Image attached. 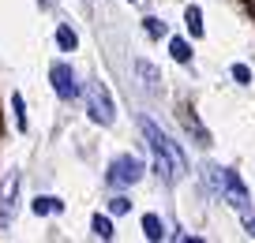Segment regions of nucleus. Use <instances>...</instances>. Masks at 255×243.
Returning <instances> with one entry per match:
<instances>
[{"label":"nucleus","instance_id":"1","mask_svg":"<svg viewBox=\"0 0 255 243\" xmlns=\"http://www.w3.org/2000/svg\"><path fill=\"white\" fill-rule=\"evenodd\" d=\"M139 127H143V135H146V142H150V150H154V165H158V172L165 176L169 183L173 180H180L184 172H188V157H184V150L176 146L173 139H169L165 131H161L154 120H139Z\"/></svg>","mask_w":255,"mask_h":243},{"label":"nucleus","instance_id":"2","mask_svg":"<svg viewBox=\"0 0 255 243\" xmlns=\"http://www.w3.org/2000/svg\"><path fill=\"white\" fill-rule=\"evenodd\" d=\"M87 112H90V120L102 124V127H109L113 120H117V105H113V94H109V86H105L102 79H90L87 82Z\"/></svg>","mask_w":255,"mask_h":243},{"label":"nucleus","instance_id":"3","mask_svg":"<svg viewBox=\"0 0 255 243\" xmlns=\"http://www.w3.org/2000/svg\"><path fill=\"white\" fill-rule=\"evenodd\" d=\"M139 176H143V161L131 157V154H120V157H113L105 180H109L113 187H131V183H139Z\"/></svg>","mask_w":255,"mask_h":243},{"label":"nucleus","instance_id":"4","mask_svg":"<svg viewBox=\"0 0 255 243\" xmlns=\"http://www.w3.org/2000/svg\"><path fill=\"white\" fill-rule=\"evenodd\" d=\"M49 79H53V90H56L60 101H75V97H79V79H75V71L68 68V64L56 60L53 68H49Z\"/></svg>","mask_w":255,"mask_h":243},{"label":"nucleus","instance_id":"5","mask_svg":"<svg viewBox=\"0 0 255 243\" xmlns=\"http://www.w3.org/2000/svg\"><path fill=\"white\" fill-rule=\"evenodd\" d=\"M218 198H225L233 210L248 213V187H244V180H240L233 168H222V195H218Z\"/></svg>","mask_w":255,"mask_h":243},{"label":"nucleus","instance_id":"6","mask_svg":"<svg viewBox=\"0 0 255 243\" xmlns=\"http://www.w3.org/2000/svg\"><path fill=\"white\" fill-rule=\"evenodd\" d=\"M15 195H19V172L11 168L4 187H0V225H8L11 213H15Z\"/></svg>","mask_w":255,"mask_h":243},{"label":"nucleus","instance_id":"7","mask_svg":"<svg viewBox=\"0 0 255 243\" xmlns=\"http://www.w3.org/2000/svg\"><path fill=\"white\" fill-rule=\"evenodd\" d=\"M135 75L143 79V86L150 90V94H158V82H161V75H158V68H154V64H146V60H135Z\"/></svg>","mask_w":255,"mask_h":243},{"label":"nucleus","instance_id":"8","mask_svg":"<svg viewBox=\"0 0 255 243\" xmlns=\"http://www.w3.org/2000/svg\"><path fill=\"white\" fill-rule=\"evenodd\" d=\"M143 236H146L150 243L165 240V225H161V217H158V213H146V217H143Z\"/></svg>","mask_w":255,"mask_h":243},{"label":"nucleus","instance_id":"9","mask_svg":"<svg viewBox=\"0 0 255 243\" xmlns=\"http://www.w3.org/2000/svg\"><path fill=\"white\" fill-rule=\"evenodd\" d=\"M34 213H38V217L64 213V202H60V198H53V195H38V198H34Z\"/></svg>","mask_w":255,"mask_h":243},{"label":"nucleus","instance_id":"10","mask_svg":"<svg viewBox=\"0 0 255 243\" xmlns=\"http://www.w3.org/2000/svg\"><path fill=\"white\" fill-rule=\"evenodd\" d=\"M169 56H173L176 64H191V45L184 38H173L169 41Z\"/></svg>","mask_w":255,"mask_h":243},{"label":"nucleus","instance_id":"11","mask_svg":"<svg viewBox=\"0 0 255 243\" xmlns=\"http://www.w3.org/2000/svg\"><path fill=\"white\" fill-rule=\"evenodd\" d=\"M90 228H94L98 240H113V236H117V232H113V221L102 217V213H94V217H90Z\"/></svg>","mask_w":255,"mask_h":243},{"label":"nucleus","instance_id":"12","mask_svg":"<svg viewBox=\"0 0 255 243\" xmlns=\"http://www.w3.org/2000/svg\"><path fill=\"white\" fill-rule=\"evenodd\" d=\"M56 45H60L64 53H75L79 38H75V30H72V26H56Z\"/></svg>","mask_w":255,"mask_h":243},{"label":"nucleus","instance_id":"13","mask_svg":"<svg viewBox=\"0 0 255 243\" xmlns=\"http://www.w3.org/2000/svg\"><path fill=\"white\" fill-rule=\"evenodd\" d=\"M184 23H188L191 38H203V11L199 8H188V11H184Z\"/></svg>","mask_w":255,"mask_h":243},{"label":"nucleus","instance_id":"14","mask_svg":"<svg viewBox=\"0 0 255 243\" xmlns=\"http://www.w3.org/2000/svg\"><path fill=\"white\" fill-rule=\"evenodd\" d=\"M11 109H15V127L19 131H26V101H23V94H11Z\"/></svg>","mask_w":255,"mask_h":243},{"label":"nucleus","instance_id":"15","mask_svg":"<svg viewBox=\"0 0 255 243\" xmlns=\"http://www.w3.org/2000/svg\"><path fill=\"white\" fill-rule=\"evenodd\" d=\"M143 30L150 34V38H165V23H161V19H143Z\"/></svg>","mask_w":255,"mask_h":243},{"label":"nucleus","instance_id":"16","mask_svg":"<svg viewBox=\"0 0 255 243\" xmlns=\"http://www.w3.org/2000/svg\"><path fill=\"white\" fill-rule=\"evenodd\" d=\"M128 210H131V202H128V198L124 195H117V198H109V213H113V217H124V213Z\"/></svg>","mask_w":255,"mask_h":243},{"label":"nucleus","instance_id":"17","mask_svg":"<svg viewBox=\"0 0 255 243\" xmlns=\"http://www.w3.org/2000/svg\"><path fill=\"white\" fill-rule=\"evenodd\" d=\"M233 79H237L240 86H248V82H252V71H248V64H233Z\"/></svg>","mask_w":255,"mask_h":243},{"label":"nucleus","instance_id":"18","mask_svg":"<svg viewBox=\"0 0 255 243\" xmlns=\"http://www.w3.org/2000/svg\"><path fill=\"white\" fill-rule=\"evenodd\" d=\"M244 228H248V236H255V217L252 213H244Z\"/></svg>","mask_w":255,"mask_h":243},{"label":"nucleus","instance_id":"19","mask_svg":"<svg viewBox=\"0 0 255 243\" xmlns=\"http://www.w3.org/2000/svg\"><path fill=\"white\" fill-rule=\"evenodd\" d=\"M131 4H135V0H131Z\"/></svg>","mask_w":255,"mask_h":243}]
</instances>
